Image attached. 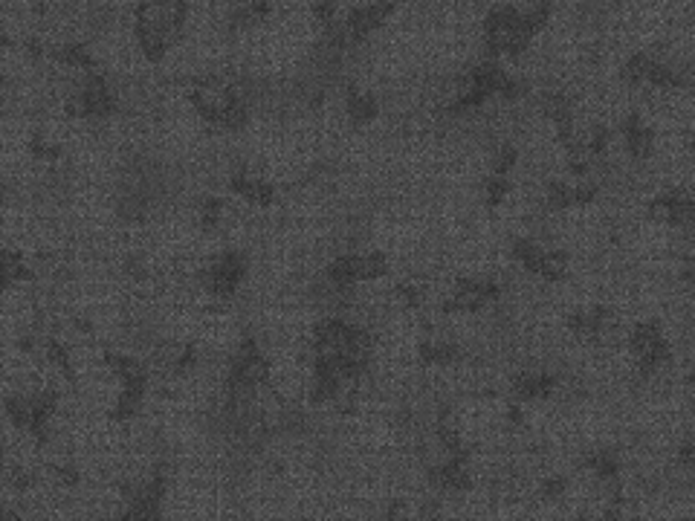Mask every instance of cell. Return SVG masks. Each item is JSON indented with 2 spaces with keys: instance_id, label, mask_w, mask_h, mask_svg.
I'll use <instances>...</instances> for the list:
<instances>
[{
  "instance_id": "cell-1",
  "label": "cell",
  "mask_w": 695,
  "mask_h": 521,
  "mask_svg": "<svg viewBox=\"0 0 695 521\" xmlns=\"http://www.w3.org/2000/svg\"><path fill=\"white\" fill-rule=\"evenodd\" d=\"M374 116H377V102H374L371 96H365V93L351 90V93H348V119H351L354 125H368Z\"/></svg>"
}]
</instances>
